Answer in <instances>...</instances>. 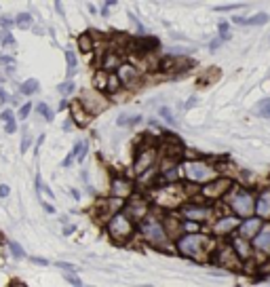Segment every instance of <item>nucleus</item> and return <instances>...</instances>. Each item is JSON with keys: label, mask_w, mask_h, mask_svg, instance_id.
I'll list each match as a JSON object with an SVG mask.
<instances>
[{"label": "nucleus", "mask_w": 270, "mask_h": 287, "mask_svg": "<svg viewBox=\"0 0 270 287\" xmlns=\"http://www.w3.org/2000/svg\"><path fill=\"white\" fill-rule=\"evenodd\" d=\"M177 247H180V251L184 256L194 258V260H203V258L209 254V249H211V241L205 235L194 233V235L184 236V239L177 243Z\"/></svg>", "instance_id": "obj_1"}, {"label": "nucleus", "mask_w": 270, "mask_h": 287, "mask_svg": "<svg viewBox=\"0 0 270 287\" xmlns=\"http://www.w3.org/2000/svg\"><path fill=\"white\" fill-rule=\"evenodd\" d=\"M108 235L116 243H125L133 235V224L125 213H114L108 222Z\"/></svg>", "instance_id": "obj_2"}, {"label": "nucleus", "mask_w": 270, "mask_h": 287, "mask_svg": "<svg viewBox=\"0 0 270 287\" xmlns=\"http://www.w3.org/2000/svg\"><path fill=\"white\" fill-rule=\"evenodd\" d=\"M228 205L232 207V211L241 215V218H249L255 209V201L247 190H237L234 194H230Z\"/></svg>", "instance_id": "obj_3"}, {"label": "nucleus", "mask_w": 270, "mask_h": 287, "mask_svg": "<svg viewBox=\"0 0 270 287\" xmlns=\"http://www.w3.org/2000/svg\"><path fill=\"white\" fill-rule=\"evenodd\" d=\"M186 176H188V180L196 182V184H205V182L213 180L216 169H213V165L205 163V160H188L186 163Z\"/></svg>", "instance_id": "obj_4"}, {"label": "nucleus", "mask_w": 270, "mask_h": 287, "mask_svg": "<svg viewBox=\"0 0 270 287\" xmlns=\"http://www.w3.org/2000/svg\"><path fill=\"white\" fill-rule=\"evenodd\" d=\"M78 104L84 108V112H87L89 116H95L108 108V100H106L104 95H99L97 91H93V93H91V91H84L81 95V100H78Z\"/></svg>", "instance_id": "obj_5"}, {"label": "nucleus", "mask_w": 270, "mask_h": 287, "mask_svg": "<svg viewBox=\"0 0 270 287\" xmlns=\"http://www.w3.org/2000/svg\"><path fill=\"white\" fill-rule=\"evenodd\" d=\"M141 235H144V239L148 243H152V245H167L169 243L167 230L159 222H146V224H141Z\"/></svg>", "instance_id": "obj_6"}, {"label": "nucleus", "mask_w": 270, "mask_h": 287, "mask_svg": "<svg viewBox=\"0 0 270 287\" xmlns=\"http://www.w3.org/2000/svg\"><path fill=\"white\" fill-rule=\"evenodd\" d=\"M230 184H232V182H230L228 178H217V180H211V184L203 188V194H205V197H209V199L224 197V194L228 192Z\"/></svg>", "instance_id": "obj_7"}, {"label": "nucleus", "mask_w": 270, "mask_h": 287, "mask_svg": "<svg viewBox=\"0 0 270 287\" xmlns=\"http://www.w3.org/2000/svg\"><path fill=\"white\" fill-rule=\"evenodd\" d=\"M118 82L120 85H127V87H131L135 85V82L139 80V72H137V68L131 66V64H120L118 66Z\"/></svg>", "instance_id": "obj_8"}, {"label": "nucleus", "mask_w": 270, "mask_h": 287, "mask_svg": "<svg viewBox=\"0 0 270 287\" xmlns=\"http://www.w3.org/2000/svg\"><path fill=\"white\" fill-rule=\"evenodd\" d=\"M110 194H112V197H114L116 201L127 199V197L131 194V182L125 180V178L112 180V184H110Z\"/></svg>", "instance_id": "obj_9"}, {"label": "nucleus", "mask_w": 270, "mask_h": 287, "mask_svg": "<svg viewBox=\"0 0 270 287\" xmlns=\"http://www.w3.org/2000/svg\"><path fill=\"white\" fill-rule=\"evenodd\" d=\"M262 230V220L260 218H247L243 224H241V239L247 241V239H255Z\"/></svg>", "instance_id": "obj_10"}, {"label": "nucleus", "mask_w": 270, "mask_h": 287, "mask_svg": "<svg viewBox=\"0 0 270 287\" xmlns=\"http://www.w3.org/2000/svg\"><path fill=\"white\" fill-rule=\"evenodd\" d=\"M154 158H156V150H154V148H146L144 152H141V155L135 157V171H137V173L148 171V169L152 167Z\"/></svg>", "instance_id": "obj_11"}, {"label": "nucleus", "mask_w": 270, "mask_h": 287, "mask_svg": "<svg viewBox=\"0 0 270 287\" xmlns=\"http://www.w3.org/2000/svg\"><path fill=\"white\" fill-rule=\"evenodd\" d=\"M184 215H186V220L190 222H201L205 218H209L211 215V209L209 207H201V205H188V207H184Z\"/></svg>", "instance_id": "obj_12"}, {"label": "nucleus", "mask_w": 270, "mask_h": 287, "mask_svg": "<svg viewBox=\"0 0 270 287\" xmlns=\"http://www.w3.org/2000/svg\"><path fill=\"white\" fill-rule=\"evenodd\" d=\"M255 209H258L260 218H270V190H264L260 194L258 203H255Z\"/></svg>", "instance_id": "obj_13"}, {"label": "nucleus", "mask_w": 270, "mask_h": 287, "mask_svg": "<svg viewBox=\"0 0 270 287\" xmlns=\"http://www.w3.org/2000/svg\"><path fill=\"white\" fill-rule=\"evenodd\" d=\"M253 245H255V247H258L260 251H268V249H270V226H264L258 235H255Z\"/></svg>", "instance_id": "obj_14"}, {"label": "nucleus", "mask_w": 270, "mask_h": 287, "mask_svg": "<svg viewBox=\"0 0 270 287\" xmlns=\"http://www.w3.org/2000/svg\"><path fill=\"white\" fill-rule=\"evenodd\" d=\"M70 110H72V118L76 121L78 127H84V125H87V123L91 121V116L87 114V112H84V108H82L78 102H74L72 106H70Z\"/></svg>", "instance_id": "obj_15"}, {"label": "nucleus", "mask_w": 270, "mask_h": 287, "mask_svg": "<svg viewBox=\"0 0 270 287\" xmlns=\"http://www.w3.org/2000/svg\"><path fill=\"white\" fill-rule=\"evenodd\" d=\"M234 226H237V218H232V215L228 218V215H226V218H222L216 226H213V230H216V235H228Z\"/></svg>", "instance_id": "obj_16"}, {"label": "nucleus", "mask_w": 270, "mask_h": 287, "mask_svg": "<svg viewBox=\"0 0 270 287\" xmlns=\"http://www.w3.org/2000/svg\"><path fill=\"white\" fill-rule=\"evenodd\" d=\"M127 213L135 215V218H141V215H146V203L144 201H133V203H129V205H127V209H125V215Z\"/></svg>", "instance_id": "obj_17"}, {"label": "nucleus", "mask_w": 270, "mask_h": 287, "mask_svg": "<svg viewBox=\"0 0 270 287\" xmlns=\"http://www.w3.org/2000/svg\"><path fill=\"white\" fill-rule=\"evenodd\" d=\"M0 116H2V121H4V125H6V127H4V129H6V133H15V131H17L15 116H13V112H11V110H4Z\"/></svg>", "instance_id": "obj_18"}, {"label": "nucleus", "mask_w": 270, "mask_h": 287, "mask_svg": "<svg viewBox=\"0 0 270 287\" xmlns=\"http://www.w3.org/2000/svg\"><path fill=\"white\" fill-rule=\"evenodd\" d=\"M120 64H118V55L116 53H106L104 55V61H102V68L104 70H114Z\"/></svg>", "instance_id": "obj_19"}, {"label": "nucleus", "mask_w": 270, "mask_h": 287, "mask_svg": "<svg viewBox=\"0 0 270 287\" xmlns=\"http://www.w3.org/2000/svg\"><path fill=\"white\" fill-rule=\"evenodd\" d=\"M87 150H89V146L84 139H81V142H76L74 144V152H72V157H76V160H82L84 155H87Z\"/></svg>", "instance_id": "obj_20"}, {"label": "nucleus", "mask_w": 270, "mask_h": 287, "mask_svg": "<svg viewBox=\"0 0 270 287\" xmlns=\"http://www.w3.org/2000/svg\"><path fill=\"white\" fill-rule=\"evenodd\" d=\"M255 114L258 116H264V118H270V100H262L258 106H255Z\"/></svg>", "instance_id": "obj_21"}, {"label": "nucleus", "mask_w": 270, "mask_h": 287, "mask_svg": "<svg viewBox=\"0 0 270 287\" xmlns=\"http://www.w3.org/2000/svg\"><path fill=\"white\" fill-rule=\"evenodd\" d=\"M36 91H38V80L36 78H30L21 85V93L24 95H32V93H36Z\"/></svg>", "instance_id": "obj_22"}, {"label": "nucleus", "mask_w": 270, "mask_h": 287, "mask_svg": "<svg viewBox=\"0 0 270 287\" xmlns=\"http://www.w3.org/2000/svg\"><path fill=\"white\" fill-rule=\"evenodd\" d=\"M268 22V15L266 13H258V15H253L249 19H245V26H262Z\"/></svg>", "instance_id": "obj_23"}, {"label": "nucleus", "mask_w": 270, "mask_h": 287, "mask_svg": "<svg viewBox=\"0 0 270 287\" xmlns=\"http://www.w3.org/2000/svg\"><path fill=\"white\" fill-rule=\"evenodd\" d=\"M66 59H68V78H72L74 72H76V55H74V51H68Z\"/></svg>", "instance_id": "obj_24"}, {"label": "nucleus", "mask_w": 270, "mask_h": 287, "mask_svg": "<svg viewBox=\"0 0 270 287\" xmlns=\"http://www.w3.org/2000/svg\"><path fill=\"white\" fill-rule=\"evenodd\" d=\"M232 251H237V254H239L241 258L247 256V254H249V247H247V241H243V239L234 241V245H232Z\"/></svg>", "instance_id": "obj_25"}, {"label": "nucleus", "mask_w": 270, "mask_h": 287, "mask_svg": "<svg viewBox=\"0 0 270 287\" xmlns=\"http://www.w3.org/2000/svg\"><path fill=\"white\" fill-rule=\"evenodd\" d=\"M0 45L4 47H15V38H13V34L9 30H2L0 32Z\"/></svg>", "instance_id": "obj_26"}, {"label": "nucleus", "mask_w": 270, "mask_h": 287, "mask_svg": "<svg viewBox=\"0 0 270 287\" xmlns=\"http://www.w3.org/2000/svg\"><path fill=\"white\" fill-rule=\"evenodd\" d=\"M78 45H81L82 51H91V47H93L91 34H82V36H78Z\"/></svg>", "instance_id": "obj_27"}, {"label": "nucleus", "mask_w": 270, "mask_h": 287, "mask_svg": "<svg viewBox=\"0 0 270 287\" xmlns=\"http://www.w3.org/2000/svg\"><path fill=\"white\" fill-rule=\"evenodd\" d=\"M15 22H17V26H19V27H24V30H26V27L32 24V15H30V13H19Z\"/></svg>", "instance_id": "obj_28"}, {"label": "nucleus", "mask_w": 270, "mask_h": 287, "mask_svg": "<svg viewBox=\"0 0 270 287\" xmlns=\"http://www.w3.org/2000/svg\"><path fill=\"white\" fill-rule=\"evenodd\" d=\"M36 110L40 112V116H45V118H47V121H53V112H51V108H49L47 104H38Z\"/></svg>", "instance_id": "obj_29"}, {"label": "nucleus", "mask_w": 270, "mask_h": 287, "mask_svg": "<svg viewBox=\"0 0 270 287\" xmlns=\"http://www.w3.org/2000/svg\"><path fill=\"white\" fill-rule=\"evenodd\" d=\"M135 123H139V116H129V114L118 116V125H135Z\"/></svg>", "instance_id": "obj_30"}, {"label": "nucleus", "mask_w": 270, "mask_h": 287, "mask_svg": "<svg viewBox=\"0 0 270 287\" xmlns=\"http://www.w3.org/2000/svg\"><path fill=\"white\" fill-rule=\"evenodd\" d=\"M9 249H11V254L15 256L17 260H19V258H24V256H26V254H24V249L19 247V243H15V241H9Z\"/></svg>", "instance_id": "obj_31"}, {"label": "nucleus", "mask_w": 270, "mask_h": 287, "mask_svg": "<svg viewBox=\"0 0 270 287\" xmlns=\"http://www.w3.org/2000/svg\"><path fill=\"white\" fill-rule=\"evenodd\" d=\"M159 114H161L162 118H165V121H167L169 125H175V123H177L175 118H173V114H171V110H169V108H161V110H159Z\"/></svg>", "instance_id": "obj_32"}, {"label": "nucleus", "mask_w": 270, "mask_h": 287, "mask_svg": "<svg viewBox=\"0 0 270 287\" xmlns=\"http://www.w3.org/2000/svg\"><path fill=\"white\" fill-rule=\"evenodd\" d=\"M57 89H59V93H61V95H68V93H72V91H74V82H72V80H68V82H63V85H59Z\"/></svg>", "instance_id": "obj_33"}, {"label": "nucleus", "mask_w": 270, "mask_h": 287, "mask_svg": "<svg viewBox=\"0 0 270 287\" xmlns=\"http://www.w3.org/2000/svg\"><path fill=\"white\" fill-rule=\"evenodd\" d=\"M30 110H32V104H24V106L19 108L17 116H19V118H24V121H26V118H27V114H30Z\"/></svg>", "instance_id": "obj_34"}, {"label": "nucleus", "mask_w": 270, "mask_h": 287, "mask_svg": "<svg viewBox=\"0 0 270 287\" xmlns=\"http://www.w3.org/2000/svg\"><path fill=\"white\" fill-rule=\"evenodd\" d=\"M66 281L70 283V285H74V287H82V281L78 277H74V275H66Z\"/></svg>", "instance_id": "obj_35"}, {"label": "nucleus", "mask_w": 270, "mask_h": 287, "mask_svg": "<svg viewBox=\"0 0 270 287\" xmlns=\"http://www.w3.org/2000/svg\"><path fill=\"white\" fill-rule=\"evenodd\" d=\"M228 24H219V32H222V38L226 40V38H230V30H228Z\"/></svg>", "instance_id": "obj_36"}, {"label": "nucleus", "mask_w": 270, "mask_h": 287, "mask_svg": "<svg viewBox=\"0 0 270 287\" xmlns=\"http://www.w3.org/2000/svg\"><path fill=\"white\" fill-rule=\"evenodd\" d=\"M30 142H32L30 135H24V139H21V152H26L27 148H30Z\"/></svg>", "instance_id": "obj_37"}, {"label": "nucleus", "mask_w": 270, "mask_h": 287, "mask_svg": "<svg viewBox=\"0 0 270 287\" xmlns=\"http://www.w3.org/2000/svg\"><path fill=\"white\" fill-rule=\"evenodd\" d=\"M237 6H241V4H226V6H217V13H224V11H232V9H237Z\"/></svg>", "instance_id": "obj_38"}, {"label": "nucleus", "mask_w": 270, "mask_h": 287, "mask_svg": "<svg viewBox=\"0 0 270 287\" xmlns=\"http://www.w3.org/2000/svg\"><path fill=\"white\" fill-rule=\"evenodd\" d=\"M6 197H9V186L0 184V199H6Z\"/></svg>", "instance_id": "obj_39"}, {"label": "nucleus", "mask_w": 270, "mask_h": 287, "mask_svg": "<svg viewBox=\"0 0 270 287\" xmlns=\"http://www.w3.org/2000/svg\"><path fill=\"white\" fill-rule=\"evenodd\" d=\"M13 61H15V59L6 57V55H2V57H0V64H2V66H13Z\"/></svg>", "instance_id": "obj_40"}, {"label": "nucleus", "mask_w": 270, "mask_h": 287, "mask_svg": "<svg viewBox=\"0 0 270 287\" xmlns=\"http://www.w3.org/2000/svg\"><path fill=\"white\" fill-rule=\"evenodd\" d=\"M30 260H32L34 264H40V266H45V264H49V262L45 260V258H36V256H32V258H30Z\"/></svg>", "instance_id": "obj_41"}, {"label": "nucleus", "mask_w": 270, "mask_h": 287, "mask_svg": "<svg viewBox=\"0 0 270 287\" xmlns=\"http://www.w3.org/2000/svg\"><path fill=\"white\" fill-rule=\"evenodd\" d=\"M72 158H74L72 155H70V157H66V160H63L61 165H63V167H70V165H72Z\"/></svg>", "instance_id": "obj_42"}, {"label": "nucleus", "mask_w": 270, "mask_h": 287, "mask_svg": "<svg viewBox=\"0 0 270 287\" xmlns=\"http://www.w3.org/2000/svg\"><path fill=\"white\" fill-rule=\"evenodd\" d=\"M57 266H59V268H63V270H72V266H70V264H66V262H59Z\"/></svg>", "instance_id": "obj_43"}, {"label": "nucleus", "mask_w": 270, "mask_h": 287, "mask_svg": "<svg viewBox=\"0 0 270 287\" xmlns=\"http://www.w3.org/2000/svg\"><path fill=\"white\" fill-rule=\"evenodd\" d=\"M219 47V40H213V43L209 45V49H211V51H216V49Z\"/></svg>", "instance_id": "obj_44"}, {"label": "nucleus", "mask_w": 270, "mask_h": 287, "mask_svg": "<svg viewBox=\"0 0 270 287\" xmlns=\"http://www.w3.org/2000/svg\"><path fill=\"white\" fill-rule=\"evenodd\" d=\"M42 207H45V209H47V211H49V213H53V211H55V209H53L51 205H49V203H42Z\"/></svg>", "instance_id": "obj_45"}, {"label": "nucleus", "mask_w": 270, "mask_h": 287, "mask_svg": "<svg viewBox=\"0 0 270 287\" xmlns=\"http://www.w3.org/2000/svg\"><path fill=\"white\" fill-rule=\"evenodd\" d=\"M0 24H2V26H11V19L9 17H2V19H0Z\"/></svg>", "instance_id": "obj_46"}, {"label": "nucleus", "mask_w": 270, "mask_h": 287, "mask_svg": "<svg viewBox=\"0 0 270 287\" xmlns=\"http://www.w3.org/2000/svg\"><path fill=\"white\" fill-rule=\"evenodd\" d=\"M63 131H72V123L66 121V125H63Z\"/></svg>", "instance_id": "obj_47"}, {"label": "nucleus", "mask_w": 270, "mask_h": 287, "mask_svg": "<svg viewBox=\"0 0 270 287\" xmlns=\"http://www.w3.org/2000/svg\"><path fill=\"white\" fill-rule=\"evenodd\" d=\"M74 230H76L74 226H68L66 230H63V235H72V233H74Z\"/></svg>", "instance_id": "obj_48"}, {"label": "nucleus", "mask_w": 270, "mask_h": 287, "mask_svg": "<svg viewBox=\"0 0 270 287\" xmlns=\"http://www.w3.org/2000/svg\"><path fill=\"white\" fill-rule=\"evenodd\" d=\"M9 287H26V285H24V283H21V281H13V283H11Z\"/></svg>", "instance_id": "obj_49"}, {"label": "nucleus", "mask_w": 270, "mask_h": 287, "mask_svg": "<svg viewBox=\"0 0 270 287\" xmlns=\"http://www.w3.org/2000/svg\"><path fill=\"white\" fill-rule=\"evenodd\" d=\"M4 100H6V93L2 89H0V104H4Z\"/></svg>", "instance_id": "obj_50"}, {"label": "nucleus", "mask_w": 270, "mask_h": 287, "mask_svg": "<svg viewBox=\"0 0 270 287\" xmlns=\"http://www.w3.org/2000/svg\"><path fill=\"white\" fill-rule=\"evenodd\" d=\"M42 190H45V192L49 194V197H53V192H51V188H49V186H42Z\"/></svg>", "instance_id": "obj_51"}]
</instances>
